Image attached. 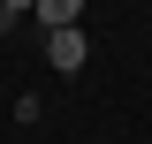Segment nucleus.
<instances>
[{"instance_id": "3", "label": "nucleus", "mask_w": 152, "mask_h": 144, "mask_svg": "<svg viewBox=\"0 0 152 144\" xmlns=\"http://www.w3.org/2000/svg\"><path fill=\"white\" fill-rule=\"evenodd\" d=\"M15 23H23V8H15V0H0V38L15 31Z\"/></svg>"}, {"instance_id": "2", "label": "nucleus", "mask_w": 152, "mask_h": 144, "mask_svg": "<svg viewBox=\"0 0 152 144\" xmlns=\"http://www.w3.org/2000/svg\"><path fill=\"white\" fill-rule=\"evenodd\" d=\"M31 15L46 23V31H76V15H84V0H38Z\"/></svg>"}, {"instance_id": "1", "label": "nucleus", "mask_w": 152, "mask_h": 144, "mask_svg": "<svg viewBox=\"0 0 152 144\" xmlns=\"http://www.w3.org/2000/svg\"><path fill=\"white\" fill-rule=\"evenodd\" d=\"M46 61H53L61 76H76L84 61H91V46H84V31H46Z\"/></svg>"}]
</instances>
